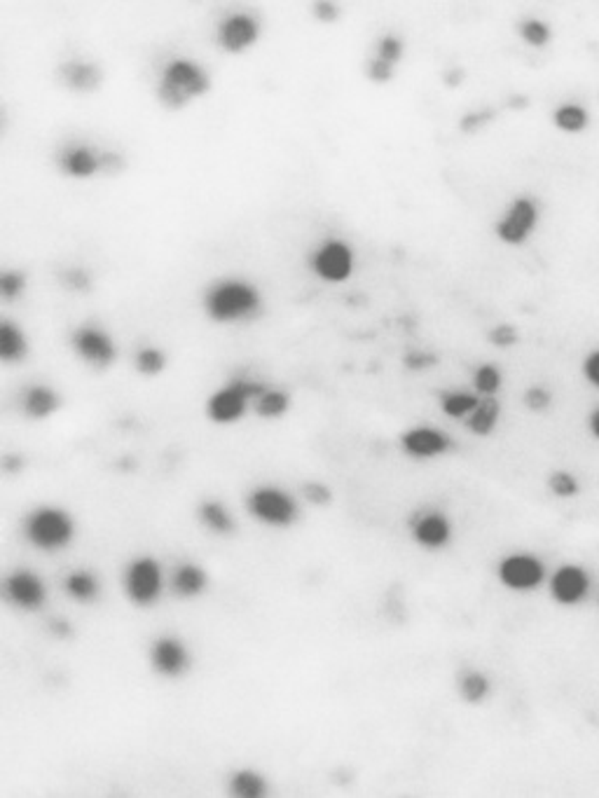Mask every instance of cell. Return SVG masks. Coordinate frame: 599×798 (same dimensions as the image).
Returning a JSON list of instances; mask_svg holds the SVG:
<instances>
[{"label": "cell", "mask_w": 599, "mask_h": 798, "mask_svg": "<svg viewBox=\"0 0 599 798\" xmlns=\"http://www.w3.org/2000/svg\"><path fill=\"white\" fill-rule=\"evenodd\" d=\"M265 382L251 380L246 375L233 377L206 398V417L221 426L237 424L253 408V403L265 394Z\"/></svg>", "instance_id": "cell-4"}, {"label": "cell", "mask_w": 599, "mask_h": 798, "mask_svg": "<svg viewBox=\"0 0 599 798\" xmlns=\"http://www.w3.org/2000/svg\"><path fill=\"white\" fill-rule=\"evenodd\" d=\"M253 410L261 419L274 422V419L286 417V413L290 410V396L286 394V391L271 389V386H267L265 394H262V396L253 403Z\"/></svg>", "instance_id": "cell-29"}, {"label": "cell", "mask_w": 599, "mask_h": 798, "mask_svg": "<svg viewBox=\"0 0 599 798\" xmlns=\"http://www.w3.org/2000/svg\"><path fill=\"white\" fill-rule=\"evenodd\" d=\"M204 314L221 326L246 323L262 312V293L246 279H218L204 290Z\"/></svg>", "instance_id": "cell-1"}, {"label": "cell", "mask_w": 599, "mask_h": 798, "mask_svg": "<svg viewBox=\"0 0 599 798\" xmlns=\"http://www.w3.org/2000/svg\"><path fill=\"white\" fill-rule=\"evenodd\" d=\"M588 431H590V436L599 442V405L588 414Z\"/></svg>", "instance_id": "cell-45"}, {"label": "cell", "mask_w": 599, "mask_h": 798, "mask_svg": "<svg viewBox=\"0 0 599 798\" xmlns=\"http://www.w3.org/2000/svg\"><path fill=\"white\" fill-rule=\"evenodd\" d=\"M457 693L466 705H482L492 696V679L480 670H464L457 677Z\"/></svg>", "instance_id": "cell-25"}, {"label": "cell", "mask_w": 599, "mask_h": 798, "mask_svg": "<svg viewBox=\"0 0 599 798\" xmlns=\"http://www.w3.org/2000/svg\"><path fill=\"white\" fill-rule=\"evenodd\" d=\"M471 385H473V391L480 398L497 396L503 386L501 368H499V366H494V363H482V366H478V368L473 370Z\"/></svg>", "instance_id": "cell-30"}, {"label": "cell", "mask_w": 599, "mask_h": 798, "mask_svg": "<svg viewBox=\"0 0 599 798\" xmlns=\"http://www.w3.org/2000/svg\"><path fill=\"white\" fill-rule=\"evenodd\" d=\"M497 578L510 593H537L548 581V565L534 553H510L499 560Z\"/></svg>", "instance_id": "cell-9"}, {"label": "cell", "mask_w": 599, "mask_h": 798, "mask_svg": "<svg viewBox=\"0 0 599 798\" xmlns=\"http://www.w3.org/2000/svg\"><path fill=\"white\" fill-rule=\"evenodd\" d=\"M5 597L19 612H40L47 602V585L38 574L17 569L5 578Z\"/></svg>", "instance_id": "cell-17"}, {"label": "cell", "mask_w": 599, "mask_h": 798, "mask_svg": "<svg viewBox=\"0 0 599 798\" xmlns=\"http://www.w3.org/2000/svg\"><path fill=\"white\" fill-rule=\"evenodd\" d=\"M211 91V75L197 59L171 57L157 80V101L166 110H183Z\"/></svg>", "instance_id": "cell-2"}, {"label": "cell", "mask_w": 599, "mask_h": 798, "mask_svg": "<svg viewBox=\"0 0 599 798\" xmlns=\"http://www.w3.org/2000/svg\"><path fill=\"white\" fill-rule=\"evenodd\" d=\"M57 166L66 178L90 181L94 176L106 174V150L90 143H68L57 155Z\"/></svg>", "instance_id": "cell-14"}, {"label": "cell", "mask_w": 599, "mask_h": 798, "mask_svg": "<svg viewBox=\"0 0 599 798\" xmlns=\"http://www.w3.org/2000/svg\"><path fill=\"white\" fill-rule=\"evenodd\" d=\"M57 78L66 90L78 91V94L97 91L103 82V73L101 69H99V63L82 62V59L63 62L57 71Z\"/></svg>", "instance_id": "cell-18"}, {"label": "cell", "mask_w": 599, "mask_h": 798, "mask_svg": "<svg viewBox=\"0 0 599 798\" xmlns=\"http://www.w3.org/2000/svg\"><path fill=\"white\" fill-rule=\"evenodd\" d=\"M26 356H29V337L19 323L5 318L0 323V361L5 366H17Z\"/></svg>", "instance_id": "cell-22"}, {"label": "cell", "mask_w": 599, "mask_h": 798, "mask_svg": "<svg viewBox=\"0 0 599 798\" xmlns=\"http://www.w3.org/2000/svg\"><path fill=\"white\" fill-rule=\"evenodd\" d=\"M227 787H230V793L237 798H262L270 792L265 775L251 768H242L237 773H233Z\"/></svg>", "instance_id": "cell-28"}, {"label": "cell", "mask_w": 599, "mask_h": 798, "mask_svg": "<svg viewBox=\"0 0 599 798\" xmlns=\"http://www.w3.org/2000/svg\"><path fill=\"white\" fill-rule=\"evenodd\" d=\"M52 632L57 634L59 640H63V637L71 634V625H68L66 621H52Z\"/></svg>", "instance_id": "cell-46"}, {"label": "cell", "mask_w": 599, "mask_h": 798, "mask_svg": "<svg viewBox=\"0 0 599 798\" xmlns=\"http://www.w3.org/2000/svg\"><path fill=\"white\" fill-rule=\"evenodd\" d=\"M494 110L492 108H480V110H475V113H466L459 122V129L464 131V134H478L485 125H490L494 119Z\"/></svg>", "instance_id": "cell-39"}, {"label": "cell", "mask_w": 599, "mask_h": 798, "mask_svg": "<svg viewBox=\"0 0 599 798\" xmlns=\"http://www.w3.org/2000/svg\"><path fill=\"white\" fill-rule=\"evenodd\" d=\"M59 405H62V396L47 385H33L22 394V413L35 422L52 417Z\"/></svg>", "instance_id": "cell-20"}, {"label": "cell", "mask_w": 599, "mask_h": 798, "mask_svg": "<svg viewBox=\"0 0 599 798\" xmlns=\"http://www.w3.org/2000/svg\"><path fill=\"white\" fill-rule=\"evenodd\" d=\"M197 520L202 522L204 529H209L215 537H230L237 529V520H234L233 510L227 508L225 504H221V501H214V499L199 504Z\"/></svg>", "instance_id": "cell-23"}, {"label": "cell", "mask_w": 599, "mask_h": 798, "mask_svg": "<svg viewBox=\"0 0 599 798\" xmlns=\"http://www.w3.org/2000/svg\"><path fill=\"white\" fill-rule=\"evenodd\" d=\"M499 422H501V403H499L497 396L480 398L473 413L464 419L466 431L475 438L494 436V431L499 429Z\"/></svg>", "instance_id": "cell-21"}, {"label": "cell", "mask_w": 599, "mask_h": 798, "mask_svg": "<svg viewBox=\"0 0 599 798\" xmlns=\"http://www.w3.org/2000/svg\"><path fill=\"white\" fill-rule=\"evenodd\" d=\"M246 510L255 522L271 529H289L298 522V499L277 485H258L246 494Z\"/></svg>", "instance_id": "cell-5"}, {"label": "cell", "mask_w": 599, "mask_h": 798, "mask_svg": "<svg viewBox=\"0 0 599 798\" xmlns=\"http://www.w3.org/2000/svg\"><path fill=\"white\" fill-rule=\"evenodd\" d=\"M262 35V26L251 12H230L215 26V45L225 54H243L253 50Z\"/></svg>", "instance_id": "cell-13"}, {"label": "cell", "mask_w": 599, "mask_h": 798, "mask_svg": "<svg viewBox=\"0 0 599 798\" xmlns=\"http://www.w3.org/2000/svg\"><path fill=\"white\" fill-rule=\"evenodd\" d=\"M480 396L475 391H464V389H447L438 394V405H441V413L450 419H457V422H464L471 413L475 410Z\"/></svg>", "instance_id": "cell-27"}, {"label": "cell", "mask_w": 599, "mask_h": 798, "mask_svg": "<svg viewBox=\"0 0 599 798\" xmlns=\"http://www.w3.org/2000/svg\"><path fill=\"white\" fill-rule=\"evenodd\" d=\"M546 585H548V594L555 604L562 609H574V606L588 602L590 593H593V576L583 565L565 562L548 574Z\"/></svg>", "instance_id": "cell-10"}, {"label": "cell", "mask_w": 599, "mask_h": 798, "mask_svg": "<svg viewBox=\"0 0 599 798\" xmlns=\"http://www.w3.org/2000/svg\"><path fill=\"white\" fill-rule=\"evenodd\" d=\"M410 538L426 553H441L454 538V522L441 508H422L410 516Z\"/></svg>", "instance_id": "cell-12"}, {"label": "cell", "mask_w": 599, "mask_h": 798, "mask_svg": "<svg viewBox=\"0 0 599 798\" xmlns=\"http://www.w3.org/2000/svg\"><path fill=\"white\" fill-rule=\"evenodd\" d=\"M26 290V274L17 270H5L0 274V295L5 302L19 300Z\"/></svg>", "instance_id": "cell-36"}, {"label": "cell", "mask_w": 599, "mask_h": 798, "mask_svg": "<svg viewBox=\"0 0 599 798\" xmlns=\"http://www.w3.org/2000/svg\"><path fill=\"white\" fill-rule=\"evenodd\" d=\"M300 497L305 499L307 504L311 506H328L333 501V489H330L326 482H319V480H307L305 485L300 487Z\"/></svg>", "instance_id": "cell-38"}, {"label": "cell", "mask_w": 599, "mask_h": 798, "mask_svg": "<svg viewBox=\"0 0 599 798\" xmlns=\"http://www.w3.org/2000/svg\"><path fill=\"white\" fill-rule=\"evenodd\" d=\"M401 450L414 461H429L452 452L454 441L435 426H413L401 433Z\"/></svg>", "instance_id": "cell-16"}, {"label": "cell", "mask_w": 599, "mask_h": 798, "mask_svg": "<svg viewBox=\"0 0 599 798\" xmlns=\"http://www.w3.org/2000/svg\"><path fill=\"white\" fill-rule=\"evenodd\" d=\"M309 270L323 283H345L357 272V251L339 237L323 239L309 255Z\"/></svg>", "instance_id": "cell-7"}, {"label": "cell", "mask_w": 599, "mask_h": 798, "mask_svg": "<svg viewBox=\"0 0 599 798\" xmlns=\"http://www.w3.org/2000/svg\"><path fill=\"white\" fill-rule=\"evenodd\" d=\"M581 373H583V377H585V382H588L590 386L599 389V347H597V349L590 351L588 356L583 358Z\"/></svg>", "instance_id": "cell-41"}, {"label": "cell", "mask_w": 599, "mask_h": 798, "mask_svg": "<svg viewBox=\"0 0 599 798\" xmlns=\"http://www.w3.org/2000/svg\"><path fill=\"white\" fill-rule=\"evenodd\" d=\"M403 363H405L407 370H414V373H419V370L433 368L435 356H431L429 351H413V354H407V356L403 358Z\"/></svg>", "instance_id": "cell-43"}, {"label": "cell", "mask_w": 599, "mask_h": 798, "mask_svg": "<svg viewBox=\"0 0 599 798\" xmlns=\"http://www.w3.org/2000/svg\"><path fill=\"white\" fill-rule=\"evenodd\" d=\"M553 125L566 137H578L590 127L588 108L581 103H560L553 110Z\"/></svg>", "instance_id": "cell-26"}, {"label": "cell", "mask_w": 599, "mask_h": 798, "mask_svg": "<svg viewBox=\"0 0 599 798\" xmlns=\"http://www.w3.org/2000/svg\"><path fill=\"white\" fill-rule=\"evenodd\" d=\"M546 487L560 501H571V499H576L581 494V480L576 478V473H571L566 469L550 470L548 478H546Z\"/></svg>", "instance_id": "cell-31"}, {"label": "cell", "mask_w": 599, "mask_h": 798, "mask_svg": "<svg viewBox=\"0 0 599 798\" xmlns=\"http://www.w3.org/2000/svg\"><path fill=\"white\" fill-rule=\"evenodd\" d=\"M366 75L373 85H389L391 80H394V75H396V69H391V66H386L385 62L370 57L367 59Z\"/></svg>", "instance_id": "cell-40"}, {"label": "cell", "mask_w": 599, "mask_h": 798, "mask_svg": "<svg viewBox=\"0 0 599 798\" xmlns=\"http://www.w3.org/2000/svg\"><path fill=\"white\" fill-rule=\"evenodd\" d=\"M147 660H150V668L159 677L178 679L193 665V653H190V649H187V644L183 640H178L174 634H162V637H157L150 644Z\"/></svg>", "instance_id": "cell-15"}, {"label": "cell", "mask_w": 599, "mask_h": 798, "mask_svg": "<svg viewBox=\"0 0 599 798\" xmlns=\"http://www.w3.org/2000/svg\"><path fill=\"white\" fill-rule=\"evenodd\" d=\"M63 283L71 290H87L90 289V274L82 267H71L63 272Z\"/></svg>", "instance_id": "cell-42"}, {"label": "cell", "mask_w": 599, "mask_h": 798, "mask_svg": "<svg viewBox=\"0 0 599 798\" xmlns=\"http://www.w3.org/2000/svg\"><path fill=\"white\" fill-rule=\"evenodd\" d=\"M63 593L80 604H91L101 594V581L97 574L87 572V569H73L63 578Z\"/></svg>", "instance_id": "cell-24"}, {"label": "cell", "mask_w": 599, "mask_h": 798, "mask_svg": "<svg viewBox=\"0 0 599 798\" xmlns=\"http://www.w3.org/2000/svg\"><path fill=\"white\" fill-rule=\"evenodd\" d=\"M461 80H464V71L454 69L452 73L445 75V85L447 87H457V85H461Z\"/></svg>", "instance_id": "cell-47"}, {"label": "cell", "mask_w": 599, "mask_h": 798, "mask_svg": "<svg viewBox=\"0 0 599 798\" xmlns=\"http://www.w3.org/2000/svg\"><path fill=\"white\" fill-rule=\"evenodd\" d=\"M522 405L532 414H546L553 408V394L543 385L527 386V391L522 394Z\"/></svg>", "instance_id": "cell-35"}, {"label": "cell", "mask_w": 599, "mask_h": 798, "mask_svg": "<svg viewBox=\"0 0 599 798\" xmlns=\"http://www.w3.org/2000/svg\"><path fill=\"white\" fill-rule=\"evenodd\" d=\"M134 368L136 373L143 375V377H157L159 373H165L166 368V356L165 351L157 349V347H141L136 351L134 356Z\"/></svg>", "instance_id": "cell-33"}, {"label": "cell", "mask_w": 599, "mask_h": 798, "mask_svg": "<svg viewBox=\"0 0 599 798\" xmlns=\"http://www.w3.org/2000/svg\"><path fill=\"white\" fill-rule=\"evenodd\" d=\"M403 54H405V43L396 33H385L375 43L373 57L379 59V62H385L391 69H396L398 63H401Z\"/></svg>", "instance_id": "cell-34"}, {"label": "cell", "mask_w": 599, "mask_h": 798, "mask_svg": "<svg viewBox=\"0 0 599 798\" xmlns=\"http://www.w3.org/2000/svg\"><path fill=\"white\" fill-rule=\"evenodd\" d=\"M541 223V206L532 195H518L510 199V204L503 209L494 223V234L503 246L520 249L537 233Z\"/></svg>", "instance_id": "cell-6"}, {"label": "cell", "mask_w": 599, "mask_h": 798, "mask_svg": "<svg viewBox=\"0 0 599 798\" xmlns=\"http://www.w3.org/2000/svg\"><path fill=\"white\" fill-rule=\"evenodd\" d=\"M518 35H520L525 45L534 47V50H543L553 40V29H550V24L546 19L527 17L518 24Z\"/></svg>", "instance_id": "cell-32"}, {"label": "cell", "mask_w": 599, "mask_h": 798, "mask_svg": "<svg viewBox=\"0 0 599 798\" xmlns=\"http://www.w3.org/2000/svg\"><path fill=\"white\" fill-rule=\"evenodd\" d=\"M71 349L78 354L80 361H85L94 370H106L118 361V345L99 323H82L73 328Z\"/></svg>", "instance_id": "cell-11"}, {"label": "cell", "mask_w": 599, "mask_h": 798, "mask_svg": "<svg viewBox=\"0 0 599 798\" xmlns=\"http://www.w3.org/2000/svg\"><path fill=\"white\" fill-rule=\"evenodd\" d=\"M24 538L43 553H59L75 538V520L62 506H38L24 518Z\"/></svg>", "instance_id": "cell-3"}, {"label": "cell", "mask_w": 599, "mask_h": 798, "mask_svg": "<svg viewBox=\"0 0 599 798\" xmlns=\"http://www.w3.org/2000/svg\"><path fill=\"white\" fill-rule=\"evenodd\" d=\"M487 340H490L492 347H497V349H510V347L520 342V330L515 328L513 323H497L487 333Z\"/></svg>", "instance_id": "cell-37"}, {"label": "cell", "mask_w": 599, "mask_h": 798, "mask_svg": "<svg viewBox=\"0 0 599 798\" xmlns=\"http://www.w3.org/2000/svg\"><path fill=\"white\" fill-rule=\"evenodd\" d=\"M314 17H317L321 24H335L339 19V5H335V3H326V0L314 3Z\"/></svg>", "instance_id": "cell-44"}, {"label": "cell", "mask_w": 599, "mask_h": 798, "mask_svg": "<svg viewBox=\"0 0 599 798\" xmlns=\"http://www.w3.org/2000/svg\"><path fill=\"white\" fill-rule=\"evenodd\" d=\"M127 600L134 606H155L165 593V569L155 557L141 556L131 560L122 576Z\"/></svg>", "instance_id": "cell-8"}, {"label": "cell", "mask_w": 599, "mask_h": 798, "mask_svg": "<svg viewBox=\"0 0 599 798\" xmlns=\"http://www.w3.org/2000/svg\"><path fill=\"white\" fill-rule=\"evenodd\" d=\"M206 585H209V576L195 562H181V565H176L171 569L169 588L176 597L195 600V597H199L206 590Z\"/></svg>", "instance_id": "cell-19"}]
</instances>
